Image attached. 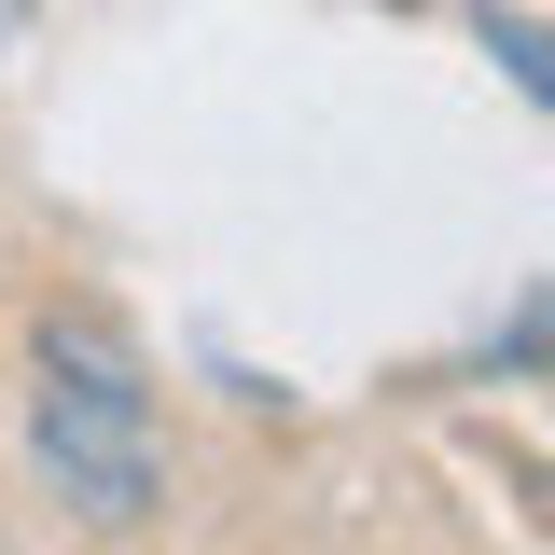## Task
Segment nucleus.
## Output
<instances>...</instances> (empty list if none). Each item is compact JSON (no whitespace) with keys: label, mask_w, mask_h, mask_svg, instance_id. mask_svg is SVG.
<instances>
[{"label":"nucleus","mask_w":555,"mask_h":555,"mask_svg":"<svg viewBox=\"0 0 555 555\" xmlns=\"http://www.w3.org/2000/svg\"><path fill=\"white\" fill-rule=\"evenodd\" d=\"M28 459L56 473V500L83 528H139L153 486H167V444H153V389L112 320H42V361H28Z\"/></svg>","instance_id":"obj_1"},{"label":"nucleus","mask_w":555,"mask_h":555,"mask_svg":"<svg viewBox=\"0 0 555 555\" xmlns=\"http://www.w3.org/2000/svg\"><path fill=\"white\" fill-rule=\"evenodd\" d=\"M473 42H486V56H500V69H514V83L555 112V28H542V14H473Z\"/></svg>","instance_id":"obj_2"}]
</instances>
